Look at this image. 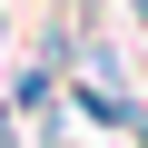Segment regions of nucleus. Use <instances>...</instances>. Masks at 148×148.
Returning a JSON list of instances; mask_svg holds the SVG:
<instances>
[{
  "label": "nucleus",
  "instance_id": "1",
  "mask_svg": "<svg viewBox=\"0 0 148 148\" xmlns=\"http://www.w3.org/2000/svg\"><path fill=\"white\" fill-rule=\"evenodd\" d=\"M0 148H20V138H10V109H0Z\"/></svg>",
  "mask_w": 148,
  "mask_h": 148
}]
</instances>
